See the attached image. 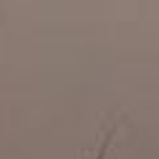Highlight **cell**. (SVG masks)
<instances>
[{
    "instance_id": "obj_1",
    "label": "cell",
    "mask_w": 159,
    "mask_h": 159,
    "mask_svg": "<svg viewBox=\"0 0 159 159\" xmlns=\"http://www.w3.org/2000/svg\"><path fill=\"white\" fill-rule=\"evenodd\" d=\"M114 133H117V127H111V130L103 135V141H101V146H98V151H96V157H93V159H106V151H109V143H111Z\"/></svg>"
}]
</instances>
